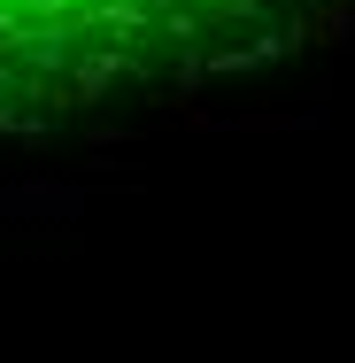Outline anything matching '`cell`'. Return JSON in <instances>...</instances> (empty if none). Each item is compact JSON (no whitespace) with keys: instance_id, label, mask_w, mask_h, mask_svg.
Wrapping results in <instances>:
<instances>
[{"instance_id":"1","label":"cell","mask_w":355,"mask_h":363,"mask_svg":"<svg viewBox=\"0 0 355 363\" xmlns=\"http://www.w3.org/2000/svg\"><path fill=\"white\" fill-rule=\"evenodd\" d=\"M325 8L332 0H0V116L263 55Z\"/></svg>"}]
</instances>
